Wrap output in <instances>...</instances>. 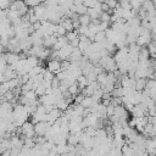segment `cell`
<instances>
[{"mask_svg":"<svg viewBox=\"0 0 156 156\" xmlns=\"http://www.w3.org/2000/svg\"><path fill=\"white\" fill-rule=\"evenodd\" d=\"M50 127H51L50 123L41 121V122H38L37 124H34V132L37 135H45L48 133V130L50 129Z\"/></svg>","mask_w":156,"mask_h":156,"instance_id":"obj_1","label":"cell"},{"mask_svg":"<svg viewBox=\"0 0 156 156\" xmlns=\"http://www.w3.org/2000/svg\"><path fill=\"white\" fill-rule=\"evenodd\" d=\"M48 69H49L51 73H54V74H58V73L62 71V69H61V62H60V60L54 58V60L49 61V63H48Z\"/></svg>","mask_w":156,"mask_h":156,"instance_id":"obj_2","label":"cell"},{"mask_svg":"<svg viewBox=\"0 0 156 156\" xmlns=\"http://www.w3.org/2000/svg\"><path fill=\"white\" fill-rule=\"evenodd\" d=\"M21 60V57H20V55L18 54H15V52H10V54H7L6 55V62L7 63H10L12 67L13 66H16L17 63H18V61Z\"/></svg>","mask_w":156,"mask_h":156,"instance_id":"obj_3","label":"cell"},{"mask_svg":"<svg viewBox=\"0 0 156 156\" xmlns=\"http://www.w3.org/2000/svg\"><path fill=\"white\" fill-rule=\"evenodd\" d=\"M65 29H66V32L68 33V32H72V30H74V28H73V23H72V20H62L61 21V23H60Z\"/></svg>","mask_w":156,"mask_h":156,"instance_id":"obj_4","label":"cell"},{"mask_svg":"<svg viewBox=\"0 0 156 156\" xmlns=\"http://www.w3.org/2000/svg\"><path fill=\"white\" fill-rule=\"evenodd\" d=\"M94 41L98 44H104L106 41V33L105 32H98L94 37Z\"/></svg>","mask_w":156,"mask_h":156,"instance_id":"obj_5","label":"cell"},{"mask_svg":"<svg viewBox=\"0 0 156 156\" xmlns=\"http://www.w3.org/2000/svg\"><path fill=\"white\" fill-rule=\"evenodd\" d=\"M149 55H150L149 49H146V48L143 46V48L140 49V51H139V58H140V61H147Z\"/></svg>","mask_w":156,"mask_h":156,"instance_id":"obj_6","label":"cell"},{"mask_svg":"<svg viewBox=\"0 0 156 156\" xmlns=\"http://www.w3.org/2000/svg\"><path fill=\"white\" fill-rule=\"evenodd\" d=\"M79 23H80V26H89L90 24V16L87 13V15H82V16H79Z\"/></svg>","mask_w":156,"mask_h":156,"instance_id":"obj_7","label":"cell"},{"mask_svg":"<svg viewBox=\"0 0 156 156\" xmlns=\"http://www.w3.org/2000/svg\"><path fill=\"white\" fill-rule=\"evenodd\" d=\"M79 90H80V89H79L77 82H76L74 84H72V85L68 87V93H69L71 95H73V96H77V94L79 93Z\"/></svg>","mask_w":156,"mask_h":156,"instance_id":"obj_8","label":"cell"},{"mask_svg":"<svg viewBox=\"0 0 156 156\" xmlns=\"http://www.w3.org/2000/svg\"><path fill=\"white\" fill-rule=\"evenodd\" d=\"M100 20H101V22L108 23V21L111 20V15H110L108 12H101V15H100Z\"/></svg>","mask_w":156,"mask_h":156,"instance_id":"obj_9","label":"cell"},{"mask_svg":"<svg viewBox=\"0 0 156 156\" xmlns=\"http://www.w3.org/2000/svg\"><path fill=\"white\" fill-rule=\"evenodd\" d=\"M4 51H5V46L0 44V55H2V52H4Z\"/></svg>","mask_w":156,"mask_h":156,"instance_id":"obj_10","label":"cell"}]
</instances>
